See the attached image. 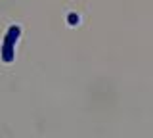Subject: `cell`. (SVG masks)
Returning <instances> with one entry per match:
<instances>
[{"label":"cell","mask_w":153,"mask_h":138,"mask_svg":"<svg viewBox=\"0 0 153 138\" xmlns=\"http://www.w3.org/2000/svg\"><path fill=\"white\" fill-rule=\"evenodd\" d=\"M67 21H69V25H76V21H79V16H76V13H69Z\"/></svg>","instance_id":"cell-2"},{"label":"cell","mask_w":153,"mask_h":138,"mask_svg":"<svg viewBox=\"0 0 153 138\" xmlns=\"http://www.w3.org/2000/svg\"><path fill=\"white\" fill-rule=\"evenodd\" d=\"M21 37V29L17 25H12L6 31V37H4L2 42V61L4 63H12L13 61V48H16V42Z\"/></svg>","instance_id":"cell-1"}]
</instances>
